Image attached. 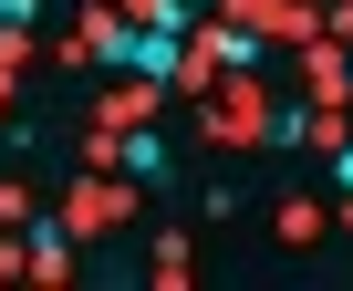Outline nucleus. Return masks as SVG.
I'll list each match as a JSON object with an SVG mask.
<instances>
[{"label": "nucleus", "instance_id": "f257e3e1", "mask_svg": "<svg viewBox=\"0 0 353 291\" xmlns=\"http://www.w3.org/2000/svg\"><path fill=\"white\" fill-rule=\"evenodd\" d=\"M94 52H104L114 73H145V83H176V73H188L176 32H145V21H94Z\"/></svg>", "mask_w": 353, "mask_h": 291}, {"label": "nucleus", "instance_id": "7ed1b4c3", "mask_svg": "<svg viewBox=\"0 0 353 291\" xmlns=\"http://www.w3.org/2000/svg\"><path fill=\"white\" fill-rule=\"evenodd\" d=\"M332 177H343V188H353V146H343V157H332Z\"/></svg>", "mask_w": 353, "mask_h": 291}, {"label": "nucleus", "instance_id": "f03ea898", "mask_svg": "<svg viewBox=\"0 0 353 291\" xmlns=\"http://www.w3.org/2000/svg\"><path fill=\"white\" fill-rule=\"evenodd\" d=\"M32 11H42V0H0V21H32Z\"/></svg>", "mask_w": 353, "mask_h": 291}]
</instances>
